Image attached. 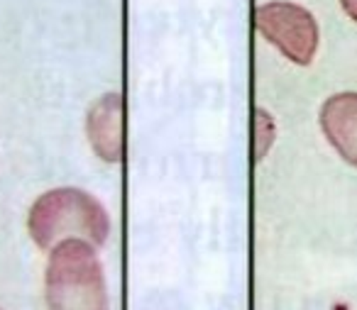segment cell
Returning <instances> with one entry per match:
<instances>
[{
	"label": "cell",
	"instance_id": "obj_7",
	"mask_svg": "<svg viewBox=\"0 0 357 310\" xmlns=\"http://www.w3.org/2000/svg\"><path fill=\"white\" fill-rule=\"evenodd\" d=\"M342 10H345V15L350 17L352 22H357V0H340Z\"/></svg>",
	"mask_w": 357,
	"mask_h": 310
},
{
	"label": "cell",
	"instance_id": "obj_6",
	"mask_svg": "<svg viewBox=\"0 0 357 310\" xmlns=\"http://www.w3.org/2000/svg\"><path fill=\"white\" fill-rule=\"evenodd\" d=\"M274 137H277V127H274L272 115L264 108L255 110V162L264 159V154L269 152Z\"/></svg>",
	"mask_w": 357,
	"mask_h": 310
},
{
	"label": "cell",
	"instance_id": "obj_3",
	"mask_svg": "<svg viewBox=\"0 0 357 310\" xmlns=\"http://www.w3.org/2000/svg\"><path fill=\"white\" fill-rule=\"evenodd\" d=\"M255 30L264 37L272 47H277L289 61L298 66H308L316 59L318 22L311 10H306L291 0H269L255 8Z\"/></svg>",
	"mask_w": 357,
	"mask_h": 310
},
{
	"label": "cell",
	"instance_id": "obj_2",
	"mask_svg": "<svg viewBox=\"0 0 357 310\" xmlns=\"http://www.w3.org/2000/svg\"><path fill=\"white\" fill-rule=\"evenodd\" d=\"M45 303L47 310H110L96 245L64 240L52 247L45 269Z\"/></svg>",
	"mask_w": 357,
	"mask_h": 310
},
{
	"label": "cell",
	"instance_id": "obj_5",
	"mask_svg": "<svg viewBox=\"0 0 357 310\" xmlns=\"http://www.w3.org/2000/svg\"><path fill=\"white\" fill-rule=\"evenodd\" d=\"M318 123L328 144L357 169V91H342L323 100Z\"/></svg>",
	"mask_w": 357,
	"mask_h": 310
},
{
	"label": "cell",
	"instance_id": "obj_4",
	"mask_svg": "<svg viewBox=\"0 0 357 310\" xmlns=\"http://www.w3.org/2000/svg\"><path fill=\"white\" fill-rule=\"evenodd\" d=\"M86 137L96 157L120 164L125 157V98L118 91L103 93L86 113Z\"/></svg>",
	"mask_w": 357,
	"mask_h": 310
},
{
	"label": "cell",
	"instance_id": "obj_1",
	"mask_svg": "<svg viewBox=\"0 0 357 310\" xmlns=\"http://www.w3.org/2000/svg\"><path fill=\"white\" fill-rule=\"evenodd\" d=\"M27 232L45 251L64 240H86L100 247L108 242L110 215L103 203L84 188H52L32 203Z\"/></svg>",
	"mask_w": 357,
	"mask_h": 310
},
{
	"label": "cell",
	"instance_id": "obj_8",
	"mask_svg": "<svg viewBox=\"0 0 357 310\" xmlns=\"http://www.w3.org/2000/svg\"><path fill=\"white\" fill-rule=\"evenodd\" d=\"M0 310H3V308H0Z\"/></svg>",
	"mask_w": 357,
	"mask_h": 310
}]
</instances>
